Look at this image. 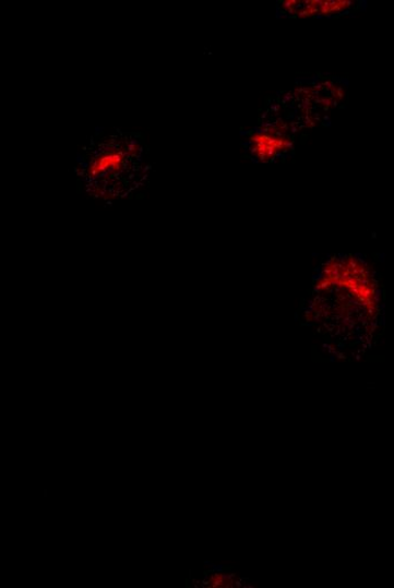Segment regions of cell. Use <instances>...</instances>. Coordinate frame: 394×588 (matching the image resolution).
<instances>
[{"instance_id": "cell-1", "label": "cell", "mask_w": 394, "mask_h": 588, "mask_svg": "<svg viewBox=\"0 0 394 588\" xmlns=\"http://www.w3.org/2000/svg\"><path fill=\"white\" fill-rule=\"evenodd\" d=\"M88 149L85 179L95 182L128 173L143 157V146L129 134L109 135Z\"/></svg>"}, {"instance_id": "cell-2", "label": "cell", "mask_w": 394, "mask_h": 588, "mask_svg": "<svg viewBox=\"0 0 394 588\" xmlns=\"http://www.w3.org/2000/svg\"><path fill=\"white\" fill-rule=\"evenodd\" d=\"M249 149L258 160L271 163L292 149V140L272 132H256L249 139Z\"/></svg>"}, {"instance_id": "cell-3", "label": "cell", "mask_w": 394, "mask_h": 588, "mask_svg": "<svg viewBox=\"0 0 394 588\" xmlns=\"http://www.w3.org/2000/svg\"><path fill=\"white\" fill-rule=\"evenodd\" d=\"M354 7L350 0H327V2H283L282 14L289 16L308 17L315 15H341Z\"/></svg>"}, {"instance_id": "cell-4", "label": "cell", "mask_w": 394, "mask_h": 588, "mask_svg": "<svg viewBox=\"0 0 394 588\" xmlns=\"http://www.w3.org/2000/svg\"><path fill=\"white\" fill-rule=\"evenodd\" d=\"M236 585H237V587H241V583H240V581H236Z\"/></svg>"}]
</instances>
